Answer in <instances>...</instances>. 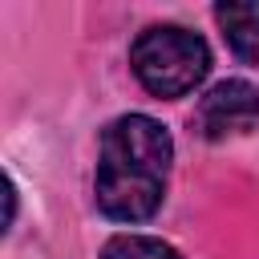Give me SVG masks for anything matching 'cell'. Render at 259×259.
I'll list each match as a JSON object with an SVG mask.
<instances>
[{"instance_id":"obj_1","label":"cell","mask_w":259,"mask_h":259,"mask_svg":"<svg viewBox=\"0 0 259 259\" xmlns=\"http://www.w3.org/2000/svg\"><path fill=\"white\" fill-rule=\"evenodd\" d=\"M174 142L146 113H125L105 125L97 154V206L117 223H142L162 206Z\"/></svg>"},{"instance_id":"obj_5","label":"cell","mask_w":259,"mask_h":259,"mask_svg":"<svg viewBox=\"0 0 259 259\" xmlns=\"http://www.w3.org/2000/svg\"><path fill=\"white\" fill-rule=\"evenodd\" d=\"M101 259H182L170 243L150 239V235H117L105 243Z\"/></svg>"},{"instance_id":"obj_3","label":"cell","mask_w":259,"mask_h":259,"mask_svg":"<svg viewBox=\"0 0 259 259\" xmlns=\"http://www.w3.org/2000/svg\"><path fill=\"white\" fill-rule=\"evenodd\" d=\"M259 125V89L231 77V81H219L194 109V130L210 142H223V138H235V134H247Z\"/></svg>"},{"instance_id":"obj_4","label":"cell","mask_w":259,"mask_h":259,"mask_svg":"<svg viewBox=\"0 0 259 259\" xmlns=\"http://www.w3.org/2000/svg\"><path fill=\"white\" fill-rule=\"evenodd\" d=\"M214 20L243 61L259 65V4H219Z\"/></svg>"},{"instance_id":"obj_2","label":"cell","mask_w":259,"mask_h":259,"mask_svg":"<svg viewBox=\"0 0 259 259\" xmlns=\"http://www.w3.org/2000/svg\"><path fill=\"white\" fill-rule=\"evenodd\" d=\"M130 65L154 97H182L206 77L210 49L198 32L182 24H154L134 40Z\"/></svg>"}]
</instances>
